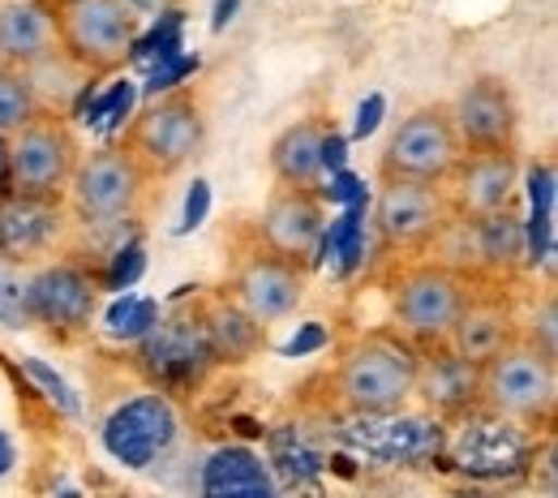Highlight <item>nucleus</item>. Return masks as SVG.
<instances>
[{
	"instance_id": "obj_1",
	"label": "nucleus",
	"mask_w": 558,
	"mask_h": 498,
	"mask_svg": "<svg viewBox=\"0 0 558 498\" xmlns=\"http://www.w3.org/2000/svg\"><path fill=\"white\" fill-rule=\"evenodd\" d=\"M417 344L396 327L349 340L336 361V396L356 417H391L413 400Z\"/></svg>"
},
{
	"instance_id": "obj_2",
	"label": "nucleus",
	"mask_w": 558,
	"mask_h": 498,
	"mask_svg": "<svg viewBox=\"0 0 558 498\" xmlns=\"http://www.w3.org/2000/svg\"><path fill=\"white\" fill-rule=\"evenodd\" d=\"M207 146V104L194 86H172L150 99L130 130L121 134V150L155 181L185 172Z\"/></svg>"
},
{
	"instance_id": "obj_3",
	"label": "nucleus",
	"mask_w": 558,
	"mask_h": 498,
	"mask_svg": "<svg viewBox=\"0 0 558 498\" xmlns=\"http://www.w3.org/2000/svg\"><path fill=\"white\" fill-rule=\"evenodd\" d=\"M558 409V356L515 336L482 361V413L524 429H550Z\"/></svg>"
},
{
	"instance_id": "obj_4",
	"label": "nucleus",
	"mask_w": 558,
	"mask_h": 498,
	"mask_svg": "<svg viewBox=\"0 0 558 498\" xmlns=\"http://www.w3.org/2000/svg\"><path fill=\"white\" fill-rule=\"evenodd\" d=\"M57 57L82 77L121 73L138 44V17L121 0H52Z\"/></svg>"
},
{
	"instance_id": "obj_5",
	"label": "nucleus",
	"mask_w": 558,
	"mask_h": 498,
	"mask_svg": "<svg viewBox=\"0 0 558 498\" xmlns=\"http://www.w3.org/2000/svg\"><path fill=\"white\" fill-rule=\"evenodd\" d=\"M82 143L57 108H39L17 134H9V194L65 203Z\"/></svg>"
},
{
	"instance_id": "obj_6",
	"label": "nucleus",
	"mask_w": 558,
	"mask_h": 498,
	"mask_svg": "<svg viewBox=\"0 0 558 498\" xmlns=\"http://www.w3.org/2000/svg\"><path fill=\"white\" fill-rule=\"evenodd\" d=\"M99 276L77 263V258H44L31 267L26 284L17 292V309L31 327L57 336V340H70V336H82L99 309Z\"/></svg>"
},
{
	"instance_id": "obj_7",
	"label": "nucleus",
	"mask_w": 558,
	"mask_h": 498,
	"mask_svg": "<svg viewBox=\"0 0 558 498\" xmlns=\"http://www.w3.org/2000/svg\"><path fill=\"white\" fill-rule=\"evenodd\" d=\"M146 190H150V177L117 143L77 159L65 203L82 228H117L142 211Z\"/></svg>"
},
{
	"instance_id": "obj_8",
	"label": "nucleus",
	"mask_w": 558,
	"mask_h": 498,
	"mask_svg": "<svg viewBox=\"0 0 558 498\" xmlns=\"http://www.w3.org/2000/svg\"><path fill=\"white\" fill-rule=\"evenodd\" d=\"M473 276L456 263H413L409 271H400V280L391 284V318L396 331L409 336L417 349L425 344H442L451 318L460 314L464 296L473 292Z\"/></svg>"
},
{
	"instance_id": "obj_9",
	"label": "nucleus",
	"mask_w": 558,
	"mask_h": 498,
	"mask_svg": "<svg viewBox=\"0 0 558 498\" xmlns=\"http://www.w3.org/2000/svg\"><path fill=\"white\" fill-rule=\"evenodd\" d=\"M464 159V146L451 121V104H421L413 108L378 155V181H438L447 185Z\"/></svg>"
},
{
	"instance_id": "obj_10",
	"label": "nucleus",
	"mask_w": 558,
	"mask_h": 498,
	"mask_svg": "<svg viewBox=\"0 0 558 498\" xmlns=\"http://www.w3.org/2000/svg\"><path fill=\"white\" fill-rule=\"evenodd\" d=\"M134 361H138V374L155 387V391H198L210 378L215 356H210V344L203 336V323L194 314V305L185 309H172L155 323H146L138 349H134Z\"/></svg>"
},
{
	"instance_id": "obj_11",
	"label": "nucleus",
	"mask_w": 558,
	"mask_h": 498,
	"mask_svg": "<svg viewBox=\"0 0 558 498\" xmlns=\"http://www.w3.org/2000/svg\"><path fill=\"white\" fill-rule=\"evenodd\" d=\"M451 219H456V207L438 181H404V177L378 181L374 232H378L383 250L425 254L429 245H438L447 236Z\"/></svg>"
},
{
	"instance_id": "obj_12",
	"label": "nucleus",
	"mask_w": 558,
	"mask_h": 498,
	"mask_svg": "<svg viewBox=\"0 0 558 498\" xmlns=\"http://www.w3.org/2000/svg\"><path fill=\"white\" fill-rule=\"evenodd\" d=\"M177 434H181V417L172 396L150 387L112 409V417L104 422V447L125 469H150L177 447Z\"/></svg>"
},
{
	"instance_id": "obj_13",
	"label": "nucleus",
	"mask_w": 558,
	"mask_h": 498,
	"mask_svg": "<svg viewBox=\"0 0 558 498\" xmlns=\"http://www.w3.org/2000/svg\"><path fill=\"white\" fill-rule=\"evenodd\" d=\"M258 241L263 250H271L279 258L301 263L305 271H314L318 250L327 241V207L318 190H301V185H276L263 219H258Z\"/></svg>"
},
{
	"instance_id": "obj_14",
	"label": "nucleus",
	"mask_w": 558,
	"mask_h": 498,
	"mask_svg": "<svg viewBox=\"0 0 558 498\" xmlns=\"http://www.w3.org/2000/svg\"><path fill=\"white\" fill-rule=\"evenodd\" d=\"M305 288H310V271L301 263L279 258L271 250H254L250 258L236 263V271L228 280V296L250 318L271 327V323H283V318H292L301 309Z\"/></svg>"
},
{
	"instance_id": "obj_15",
	"label": "nucleus",
	"mask_w": 558,
	"mask_h": 498,
	"mask_svg": "<svg viewBox=\"0 0 558 498\" xmlns=\"http://www.w3.org/2000/svg\"><path fill=\"white\" fill-rule=\"evenodd\" d=\"M451 121L464 155L469 150H520V104L507 77L482 73L473 77L456 104H451Z\"/></svg>"
},
{
	"instance_id": "obj_16",
	"label": "nucleus",
	"mask_w": 558,
	"mask_h": 498,
	"mask_svg": "<svg viewBox=\"0 0 558 498\" xmlns=\"http://www.w3.org/2000/svg\"><path fill=\"white\" fill-rule=\"evenodd\" d=\"M520 336V314H515V301L507 292V280H494L489 288L473 284V292L464 296L460 314L451 318L447 327V349L460 353L464 361L482 365L498 349H507L511 340Z\"/></svg>"
},
{
	"instance_id": "obj_17",
	"label": "nucleus",
	"mask_w": 558,
	"mask_h": 498,
	"mask_svg": "<svg viewBox=\"0 0 558 498\" xmlns=\"http://www.w3.org/2000/svg\"><path fill=\"white\" fill-rule=\"evenodd\" d=\"M413 396L442 422H469L482 413V365L451 353L447 344H425L417 349Z\"/></svg>"
},
{
	"instance_id": "obj_18",
	"label": "nucleus",
	"mask_w": 558,
	"mask_h": 498,
	"mask_svg": "<svg viewBox=\"0 0 558 498\" xmlns=\"http://www.w3.org/2000/svg\"><path fill=\"white\" fill-rule=\"evenodd\" d=\"M65 232V203L0 194V263L35 267L44 263Z\"/></svg>"
},
{
	"instance_id": "obj_19",
	"label": "nucleus",
	"mask_w": 558,
	"mask_h": 498,
	"mask_svg": "<svg viewBox=\"0 0 558 498\" xmlns=\"http://www.w3.org/2000/svg\"><path fill=\"white\" fill-rule=\"evenodd\" d=\"M456 198L451 207L456 215L482 219V215L498 211L507 203H515V185H520V150H469L456 168Z\"/></svg>"
},
{
	"instance_id": "obj_20",
	"label": "nucleus",
	"mask_w": 558,
	"mask_h": 498,
	"mask_svg": "<svg viewBox=\"0 0 558 498\" xmlns=\"http://www.w3.org/2000/svg\"><path fill=\"white\" fill-rule=\"evenodd\" d=\"M194 314L203 323V336L210 344L215 365H250L267 349V327L250 318L228 292H207L194 301Z\"/></svg>"
},
{
	"instance_id": "obj_21",
	"label": "nucleus",
	"mask_w": 558,
	"mask_h": 498,
	"mask_svg": "<svg viewBox=\"0 0 558 498\" xmlns=\"http://www.w3.org/2000/svg\"><path fill=\"white\" fill-rule=\"evenodd\" d=\"M0 57L17 70H39L57 61V22L44 0H4L0 4Z\"/></svg>"
},
{
	"instance_id": "obj_22",
	"label": "nucleus",
	"mask_w": 558,
	"mask_h": 498,
	"mask_svg": "<svg viewBox=\"0 0 558 498\" xmlns=\"http://www.w3.org/2000/svg\"><path fill=\"white\" fill-rule=\"evenodd\" d=\"M327 150H331V125L323 117H305V121H292L288 130H279L271 150H267L276 185L318 190V181L331 163Z\"/></svg>"
},
{
	"instance_id": "obj_23",
	"label": "nucleus",
	"mask_w": 558,
	"mask_h": 498,
	"mask_svg": "<svg viewBox=\"0 0 558 498\" xmlns=\"http://www.w3.org/2000/svg\"><path fill=\"white\" fill-rule=\"evenodd\" d=\"M203 495L210 498H271L276 495V477L267 469V460L245 447V442H228L219 451H210L203 464Z\"/></svg>"
},
{
	"instance_id": "obj_24",
	"label": "nucleus",
	"mask_w": 558,
	"mask_h": 498,
	"mask_svg": "<svg viewBox=\"0 0 558 498\" xmlns=\"http://www.w3.org/2000/svg\"><path fill=\"white\" fill-rule=\"evenodd\" d=\"M469 228H473L477 263L489 280H511L524 267V223H520L515 203L482 215V219H469Z\"/></svg>"
},
{
	"instance_id": "obj_25",
	"label": "nucleus",
	"mask_w": 558,
	"mask_h": 498,
	"mask_svg": "<svg viewBox=\"0 0 558 498\" xmlns=\"http://www.w3.org/2000/svg\"><path fill=\"white\" fill-rule=\"evenodd\" d=\"M44 108L35 70H17V65H0V134H17L35 112Z\"/></svg>"
},
{
	"instance_id": "obj_26",
	"label": "nucleus",
	"mask_w": 558,
	"mask_h": 498,
	"mask_svg": "<svg viewBox=\"0 0 558 498\" xmlns=\"http://www.w3.org/2000/svg\"><path fill=\"white\" fill-rule=\"evenodd\" d=\"M520 336H524L533 349L558 356V296L555 292H546V296L533 305L529 323H520Z\"/></svg>"
},
{
	"instance_id": "obj_27",
	"label": "nucleus",
	"mask_w": 558,
	"mask_h": 498,
	"mask_svg": "<svg viewBox=\"0 0 558 498\" xmlns=\"http://www.w3.org/2000/svg\"><path fill=\"white\" fill-rule=\"evenodd\" d=\"M138 22H155V17H168L177 9V0H121Z\"/></svg>"
},
{
	"instance_id": "obj_28",
	"label": "nucleus",
	"mask_w": 558,
	"mask_h": 498,
	"mask_svg": "<svg viewBox=\"0 0 558 498\" xmlns=\"http://www.w3.org/2000/svg\"><path fill=\"white\" fill-rule=\"evenodd\" d=\"M0 194H9V138L0 134Z\"/></svg>"
},
{
	"instance_id": "obj_29",
	"label": "nucleus",
	"mask_w": 558,
	"mask_h": 498,
	"mask_svg": "<svg viewBox=\"0 0 558 498\" xmlns=\"http://www.w3.org/2000/svg\"><path fill=\"white\" fill-rule=\"evenodd\" d=\"M9 460H13V451H9V438H4V434H0V473H4V469H9Z\"/></svg>"
},
{
	"instance_id": "obj_30",
	"label": "nucleus",
	"mask_w": 558,
	"mask_h": 498,
	"mask_svg": "<svg viewBox=\"0 0 558 498\" xmlns=\"http://www.w3.org/2000/svg\"><path fill=\"white\" fill-rule=\"evenodd\" d=\"M0 65H4V57H0Z\"/></svg>"
}]
</instances>
